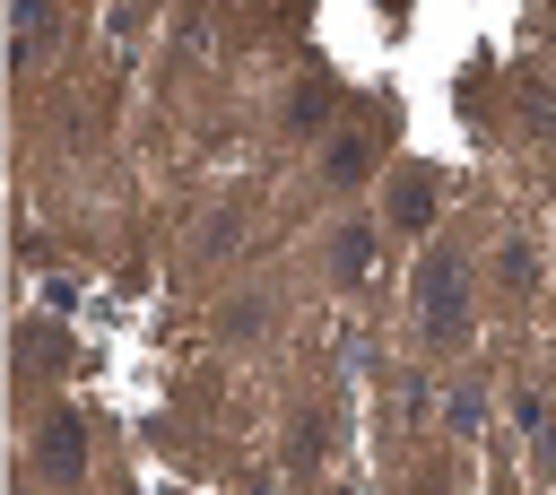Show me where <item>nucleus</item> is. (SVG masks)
<instances>
[{
	"label": "nucleus",
	"mask_w": 556,
	"mask_h": 495,
	"mask_svg": "<svg viewBox=\"0 0 556 495\" xmlns=\"http://www.w3.org/2000/svg\"><path fill=\"white\" fill-rule=\"evenodd\" d=\"M417 313H426L434 339H460V330H469V261H460L452 243L417 261Z\"/></svg>",
	"instance_id": "nucleus-1"
},
{
	"label": "nucleus",
	"mask_w": 556,
	"mask_h": 495,
	"mask_svg": "<svg viewBox=\"0 0 556 495\" xmlns=\"http://www.w3.org/2000/svg\"><path fill=\"white\" fill-rule=\"evenodd\" d=\"M78 452H87L78 417H70V408H52V417H43V478H78Z\"/></svg>",
	"instance_id": "nucleus-2"
},
{
	"label": "nucleus",
	"mask_w": 556,
	"mask_h": 495,
	"mask_svg": "<svg viewBox=\"0 0 556 495\" xmlns=\"http://www.w3.org/2000/svg\"><path fill=\"white\" fill-rule=\"evenodd\" d=\"M426 217H434V174H400V182H391V226L417 234Z\"/></svg>",
	"instance_id": "nucleus-3"
},
{
	"label": "nucleus",
	"mask_w": 556,
	"mask_h": 495,
	"mask_svg": "<svg viewBox=\"0 0 556 495\" xmlns=\"http://www.w3.org/2000/svg\"><path fill=\"white\" fill-rule=\"evenodd\" d=\"M330 269H339V278H365V269H374V243H365V234L348 226V234L330 243Z\"/></svg>",
	"instance_id": "nucleus-4"
},
{
	"label": "nucleus",
	"mask_w": 556,
	"mask_h": 495,
	"mask_svg": "<svg viewBox=\"0 0 556 495\" xmlns=\"http://www.w3.org/2000/svg\"><path fill=\"white\" fill-rule=\"evenodd\" d=\"M9 26H17V52H43V35H52V9H9Z\"/></svg>",
	"instance_id": "nucleus-5"
},
{
	"label": "nucleus",
	"mask_w": 556,
	"mask_h": 495,
	"mask_svg": "<svg viewBox=\"0 0 556 495\" xmlns=\"http://www.w3.org/2000/svg\"><path fill=\"white\" fill-rule=\"evenodd\" d=\"M374 165V139H330V174H365Z\"/></svg>",
	"instance_id": "nucleus-6"
}]
</instances>
